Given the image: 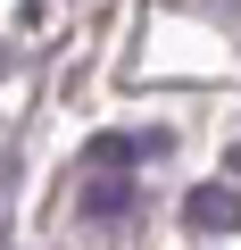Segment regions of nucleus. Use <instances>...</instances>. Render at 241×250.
<instances>
[{"label": "nucleus", "instance_id": "nucleus-1", "mask_svg": "<svg viewBox=\"0 0 241 250\" xmlns=\"http://www.w3.org/2000/svg\"><path fill=\"white\" fill-rule=\"evenodd\" d=\"M183 225H191V233H241V192H233V184H200V192L183 200Z\"/></svg>", "mask_w": 241, "mask_h": 250}, {"label": "nucleus", "instance_id": "nucleus-2", "mask_svg": "<svg viewBox=\"0 0 241 250\" xmlns=\"http://www.w3.org/2000/svg\"><path fill=\"white\" fill-rule=\"evenodd\" d=\"M125 200H133V184H125V175H100V184H83V217H116Z\"/></svg>", "mask_w": 241, "mask_h": 250}, {"label": "nucleus", "instance_id": "nucleus-3", "mask_svg": "<svg viewBox=\"0 0 241 250\" xmlns=\"http://www.w3.org/2000/svg\"><path fill=\"white\" fill-rule=\"evenodd\" d=\"M125 159H133L125 134H100V142H92V167H125Z\"/></svg>", "mask_w": 241, "mask_h": 250}]
</instances>
